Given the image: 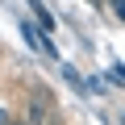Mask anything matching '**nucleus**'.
<instances>
[{"mask_svg":"<svg viewBox=\"0 0 125 125\" xmlns=\"http://www.w3.org/2000/svg\"><path fill=\"white\" fill-rule=\"evenodd\" d=\"M21 33H25V42H29L33 50H42V54H54V42L46 38V29H42V25H29V21H21Z\"/></svg>","mask_w":125,"mask_h":125,"instance_id":"1","label":"nucleus"},{"mask_svg":"<svg viewBox=\"0 0 125 125\" xmlns=\"http://www.w3.org/2000/svg\"><path fill=\"white\" fill-rule=\"evenodd\" d=\"M46 117H50V108H46V96H33V104H29V121H38V125H42Z\"/></svg>","mask_w":125,"mask_h":125,"instance_id":"2","label":"nucleus"},{"mask_svg":"<svg viewBox=\"0 0 125 125\" xmlns=\"http://www.w3.org/2000/svg\"><path fill=\"white\" fill-rule=\"evenodd\" d=\"M33 13H38V21H42V29H46V33H54V17H50V13L42 9V4H38V0H33Z\"/></svg>","mask_w":125,"mask_h":125,"instance_id":"3","label":"nucleus"},{"mask_svg":"<svg viewBox=\"0 0 125 125\" xmlns=\"http://www.w3.org/2000/svg\"><path fill=\"white\" fill-rule=\"evenodd\" d=\"M108 4H113V13H117V17L125 21V0H108Z\"/></svg>","mask_w":125,"mask_h":125,"instance_id":"4","label":"nucleus"},{"mask_svg":"<svg viewBox=\"0 0 125 125\" xmlns=\"http://www.w3.org/2000/svg\"><path fill=\"white\" fill-rule=\"evenodd\" d=\"M0 125H9V113H4V108H0Z\"/></svg>","mask_w":125,"mask_h":125,"instance_id":"5","label":"nucleus"},{"mask_svg":"<svg viewBox=\"0 0 125 125\" xmlns=\"http://www.w3.org/2000/svg\"><path fill=\"white\" fill-rule=\"evenodd\" d=\"M9 125H29V121H9Z\"/></svg>","mask_w":125,"mask_h":125,"instance_id":"6","label":"nucleus"}]
</instances>
